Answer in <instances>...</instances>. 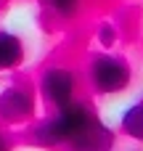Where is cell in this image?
<instances>
[{"instance_id":"obj_1","label":"cell","mask_w":143,"mask_h":151,"mask_svg":"<svg viewBox=\"0 0 143 151\" xmlns=\"http://www.w3.org/2000/svg\"><path fill=\"white\" fill-rule=\"evenodd\" d=\"M93 109L82 101H72L61 109H56L53 117H48L45 122L37 125L34 130V141L40 146H69V141L80 133V127L90 119Z\"/></svg>"},{"instance_id":"obj_2","label":"cell","mask_w":143,"mask_h":151,"mask_svg":"<svg viewBox=\"0 0 143 151\" xmlns=\"http://www.w3.org/2000/svg\"><path fill=\"white\" fill-rule=\"evenodd\" d=\"M88 77H90L93 90L109 96V93L125 90V88L130 85L133 72H130V66H127L122 58H117V56H111V53H101V56H96V58L90 61Z\"/></svg>"},{"instance_id":"obj_3","label":"cell","mask_w":143,"mask_h":151,"mask_svg":"<svg viewBox=\"0 0 143 151\" xmlns=\"http://www.w3.org/2000/svg\"><path fill=\"white\" fill-rule=\"evenodd\" d=\"M40 93H42V98L53 109H61V106L77 101L74 98V93H77L74 72L69 66H50V69H45L42 77H40Z\"/></svg>"},{"instance_id":"obj_4","label":"cell","mask_w":143,"mask_h":151,"mask_svg":"<svg viewBox=\"0 0 143 151\" xmlns=\"http://www.w3.org/2000/svg\"><path fill=\"white\" fill-rule=\"evenodd\" d=\"M34 114V96L27 85H8L0 93V119L3 122H24Z\"/></svg>"},{"instance_id":"obj_5","label":"cell","mask_w":143,"mask_h":151,"mask_svg":"<svg viewBox=\"0 0 143 151\" xmlns=\"http://www.w3.org/2000/svg\"><path fill=\"white\" fill-rule=\"evenodd\" d=\"M111 146H114V133L103 127L96 114H90V119L69 141V151H111Z\"/></svg>"},{"instance_id":"obj_6","label":"cell","mask_w":143,"mask_h":151,"mask_svg":"<svg viewBox=\"0 0 143 151\" xmlns=\"http://www.w3.org/2000/svg\"><path fill=\"white\" fill-rule=\"evenodd\" d=\"M24 58V45L16 35L0 32V69H16Z\"/></svg>"},{"instance_id":"obj_7","label":"cell","mask_w":143,"mask_h":151,"mask_svg":"<svg viewBox=\"0 0 143 151\" xmlns=\"http://www.w3.org/2000/svg\"><path fill=\"white\" fill-rule=\"evenodd\" d=\"M122 130L135 138V141H143V101L133 104L125 114H122Z\"/></svg>"},{"instance_id":"obj_8","label":"cell","mask_w":143,"mask_h":151,"mask_svg":"<svg viewBox=\"0 0 143 151\" xmlns=\"http://www.w3.org/2000/svg\"><path fill=\"white\" fill-rule=\"evenodd\" d=\"M80 3H82V0H48L50 11H53L56 16H61V19H72V16H77Z\"/></svg>"},{"instance_id":"obj_9","label":"cell","mask_w":143,"mask_h":151,"mask_svg":"<svg viewBox=\"0 0 143 151\" xmlns=\"http://www.w3.org/2000/svg\"><path fill=\"white\" fill-rule=\"evenodd\" d=\"M0 151H11V141L5 133H0Z\"/></svg>"}]
</instances>
